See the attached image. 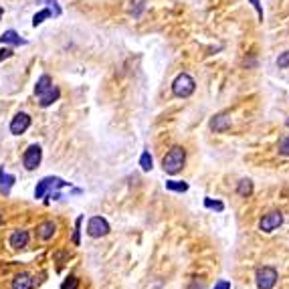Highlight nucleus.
I'll return each instance as SVG.
<instances>
[{
    "instance_id": "nucleus-1",
    "label": "nucleus",
    "mask_w": 289,
    "mask_h": 289,
    "mask_svg": "<svg viewBox=\"0 0 289 289\" xmlns=\"http://www.w3.org/2000/svg\"><path fill=\"white\" fill-rule=\"evenodd\" d=\"M184 164H186V150L180 148V146L170 148L168 154L162 158V168H164V172L170 174V176L178 174V172L184 168Z\"/></svg>"
},
{
    "instance_id": "nucleus-2",
    "label": "nucleus",
    "mask_w": 289,
    "mask_h": 289,
    "mask_svg": "<svg viewBox=\"0 0 289 289\" xmlns=\"http://www.w3.org/2000/svg\"><path fill=\"white\" fill-rule=\"evenodd\" d=\"M194 89H196V83L188 73H180L172 83V93L176 97H190Z\"/></svg>"
},
{
    "instance_id": "nucleus-3",
    "label": "nucleus",
    "mask_w": 289,
    "mask_h": 289,
    "mask_svg": "<svg viewBox=\"0 0 289 289\" xmlns=\"http://www.w3.org/2000/svg\"><path fill=\"white\" fill-rule=\"evenodd\" d=\"M277 279H279V275H277L275 267H261L255 275V283L259 289H273Z\"/></svg>"
},
{
    "instance_id": "nucleus-4",
    "label": "nucleus",
    "mask_w": 289,
    "mask_h": 289,
    "mask_svg": "<svg viewBox=\"0 0 289 289\" xmlns=\"http://www.w3.org/2000/svg\"><path fill=\"white\" fill-rule=\"evenodd\" d=\"M63 186H67L65 180H61V178H57V176H47V178H43V180L37 184V188H34V198H45L53 188H63Z\"/></svg>"
},
{
    "instance_id": "nucleus-5",
    "label": "nucleus",
    "mask_w": 289,
    "mask_h": 289,
    "mask_svg": "<svg viewBox=\"0 0 289 289\" xmlns=\"http://www.w3.org/2000/svg\"><path fill=\"white\" fill-rule=\"evenodd\" d=\"M281 225H283V212L281 210H271V212L263 214V219L259 221V231L261 233H273Z\"/></svg>"
},
{
    "instance_id": "nucleus-6",
    "label": "nucleus",
    "mask_w": 289,
    "mask_h": 289,
    "mask_svg": "<svg viewBox=\"0 0 289 289\" xmlns=\"http://www.w3.org/2000/svg\"><path fill=\"white\" fill-rule=\"evenodd\" d=\"M110 223L103 219V216H91L89 223H87V235L91 239H101L105 235H110Z\"/></svg>"
},
{
    "instance_id": "nucleus-7",
    "label": "nucleus",
    "mask_w": 289,
    "mask_h": 289,
    "mask_svg": "<svg viewBox=\"0 0 289 289\" xmlns=\"http://www.w3.org/2000/svg\"><path fill=\"white\" fill-rule=\"evenodd\" d=\"M41 160H43V150L39 144H30L22 154V164L26 170H37L41 166Z\"/></svg>"
},
{
    "instance_id": "nucleus-8",
    "label": "nucleus",
    "mask_w": 289,
    "mask_h": 289,
    "mask_svg": "<svg viewBox=\"0 0 289 289\" xmlns=\"http://www.w3.org/2000/svg\"><path fill=\"white\" fill-rule=\"evenodd\" d=\"M28 128H30V116L24 114V112L16 114V116L12 118V122H10V134H14V136L24 134Z\"/></svg>"
},
{
    "instance_id": "nucleus-9",
    "label": "nucleus",
    "mask_w": 289,
    "mask_h": 289,
    "mask_svg": "<svg viewBox=\"0 0 289 289\" xmlns=\"http://www.w3.org/2000/svg\"><path fill=\"white\" fill-rule=\"evenodd\" d=\"M10 247L14 249V251H20V249H24L26 245H28V231H24V229H16L12 235H10Z\"/></svg>"
},
{
    "instance_id": "nucleus-10",
    "label": "nucleus",
    "mask_w": 289,
    "mask_h": 289,
    "mask_svg": "<svg viewBox=\"0 0 289 289\" xmlns=\"http://www.w3.org/2000/svg\"><path fill=\"white\" fill-rule=\"evenodd\" d=\"M55 233H57V225L53 221H45V223H41L37 227V237L41 241H51L55 237Z\"/></svg>"
},
{
    "instance_id": "nucleus-11",
    "label": "nucleus",
    "mask_w": 289,
    "mask_h": 289,
    "mask_svg": "<svg viewBox=\"0 0 289 289\" xmlns=\"http://www.w3.org/2000/svg\"><path fill=\"white\" fill-rule=\"evenodd\" d=\"M32 285H34L32 275L22 271V273L14 275V279H12V283H10V289H32Z\"/></svg>"
},
{
    "instance_id": "nucleus-12",
    "label": "nucleus",
    "mask_w": 289,
    "mask_h": 289,
    "mask_svg": "<svg viewBox=\"0 0 289 289\" xmlns=\"http://www.w3.org/2000/svg\"><path fill=\"white\" fill-rule=\"evenodd\" d=\"M59 95H61L59 87H57V85H51L43 95H39V103H41V107H49V105H53V103L59 99Z\"/></svg>"
},
{
    "instance_id": "nucleus-13",
    "label": "nucleus",
    "mask_w": 289,
    "mask_h": 289,
    "mask_svg": "<svg viewBox=\"0 0 289 289\" xmlns=\"http://www.w3.org/2000/svg\"><path fill=\"white\" fill-rule=\"evenodd\" d=\"M210 128L214 130V132H227L229 128H231V118L227 116V114H219V116H214L212 120H210Z\"/></svg>"
},
{
    "instance_id": "nucleus-14",
    "label": "nucleus",
    "mask_w": 289,
    "mask_h": 289,
    "mask_svg": "<svg viewBox=\"0 0 289 289\" xmlns=\"http://www.w3.org/2000/svg\"><path fill=\"white\" fill-rule=\"evenodd\" d=\"M0 45H12V47H18V45H24V39H20V34L16 30H4L0 34Z\"/></svg>"
},
{
    "instance_id": "nucleus-15",
    "label": "nucleus",
    "mask_w": 289,
    "mask_h": 289,
    "mask_svg": "<svg viewBox=\"0 0 289 289\" xmlns=\"http://www.w3.org/2000/svg\"><path fill=\"white\" fill-rule=\"evenodd\" d=\"M51 85H53L51 75H41V77L37 79V85H34V95H37V97H39V95H43Z\"/></svg>"
},
{
    "instance_id": "nucleus-16",
    "label": "nucleus",
    "mask_w": 289,
    "mask_h": 289,
    "mask_svg": "<svg viewBox=\"0 0 289 289\" xmlns=\"http://www.w3.org/2000/svg\"><path fill=\"white\" fill-rule=\"evenodd\" d=\"M12 184H14V176L6 174L4 168H0V190H2V194H8L10 188H12Z\"/></svg>"
},
{
    "instance_id": "nucleus-17",
    "label": "nucleus",
    "mask_w": 289,
    "mask_h": 289,
    "mask_svg": "<svg viewBox=\"0 0 289 289\" xmlns=\"http://www.w3.org/2000/svg\"><path fill=\"white\" fill-rule=\"evenodd\" d=\"M237 192H239V196H251L253 194V182L249 180V178H243L239 184H237Z\"/></svg>"
},
{
    "instance_id": "nucleus-18",
    "label": "nucleus",
    "mask_w": 289,
    "mask_h": 289,
    "mask_svg": "<svg viewBox=\"0 0 289 289\" xmlns=\"http://www.w3.org/2000/svg\"><path fill=\"white\" fill-rule=\"evenodd\" d=\"M53 16V12H51V8H43L41 12H37L34 16H32V26H39V24H43L47 18H51Z\"/></svg>"
},
{
    "instance_id": "nucleus-19",
    "label": "nucleus",
    "mask_w": 289,
    "mask_h": 289,
    "mask_svg": "<svg viewBox=\"0 0 289 289\" xmlns=\"http://www.w3.org/2000/svg\"><path fill=\"white\" fill-rule=\"evenodd\" d=\"M166 188L172 190V192H186V190H188V184H186V182H180V180H170V182H166Z\"/></svg>"
},
{
    "instance_id": "nucleus-20",
    "label": "nucleus",
    "mask_w": 289,
    "mask_h": 289,
    "mask_svg": "<svg viewBox=\"0 0 289 289\" xmlns=\"http://www.w3.org/2000/svg\"><path fill=\"white\" fill-rule=\"evenodd\" d=\"M152 156H150V152L146 150V152H142V156H140V166H142V170L144 172H150L152 170Z\"/></svg>"
},
{
    "instance_id": "nucleus-21",
    "label": "nucleus",
    "mask_w": 289,
    "mask_h": 289,
    "mask_svg": "<svg viewBox=\"0 0 289 289\" xmlns=\"http://www.w3.org/2000/svg\"><path fill=\"white\" fill-rule=\"evenodd\" d=\"M204 206H206V208H214V210H219V212H223V210H225V204H223V202H219V200H210V198H204Z\"/></svg>"
},
{
    "instance_id": "nucleus-22",
    "label": "nucleus",
    "mask_w": 289,
    "mask_h": 289,
    "mask_svg": "<svg viewBox=\"0 0 289 289\" xmlns=\"http://www.w3.org/2000/svg\"><path fill=\"white\" fill-rule=\"evenodd\" d=\"M77 287H79V279H77L75 275L67 277V279L63 281V285H61V289H77Z\"/></svg>"
},
{
    "instance_id": "nucleus-23",
    "label": "nucleus",
    "mask_w": 289,
    "mask_h": 289,
    "mask_svg": "<svg viewBox=\"0 0 289 289\" xmlns=\"http://www.w3.org/2000/svg\"><path fill=\"white\" fill-rule=\"evenodd\" d=\"M277 67H279V69H287L289 67V51L281 53V55L277 57Z\"/></svg>"
},
{
    "instance_id": "nucleus-24",
    "label": "nucleus",
    "mask_w": 289,
    "mask_h": 289,
    "mask_svg": "<svg viewBox=\"0 0 289 289\" xmlns=\"http://www.w3.org/2000/svg\"><path fill=\"white\" fill-rule=\"evenodd\" d=\"M81 223H83V216H79L77 221H75V235H73V245H79L81 241H79V231H81Z\"/></svg>"
},
{
    "instance_id": "nucleus-25",
    "label": "nucleus",
    "mask_w": 289,
    "mask_h": 289,
    "mask_svg": "<svg viewBox=\"0 0 289 289\" xmlns=\"http://www.w3.org/2000/svg\"><path fill=\"white\" fill-rule=\"evenodd\" d=\"M277 150H279L281 156H289V136H285V138L279 142V148H277Z\"/></svg>"
},
{
    "instance_id": "nucleus-26",
    "label": "nucleus",
    "mask_w": 289,
    "mask_h": 289,
    "mask_svg": "<svg viewBox=\"0 0 289 289\" xmlns=\"http://www.w3.org/2000/svg\"><path fill=\"white\" fill-rule=\"evenodd\" d=\"M251 4H253V8L257 10V16H259V20H263V6H261V2L259 0H249Z\"/></svg>"
},
{
    "instance_id": "nucleus-27",
    "label": "nucleus",
    "mask_w": 289,
    "mask_h": 289,
    "mask_svg": "<svg viewBox=\"0 0 289 289\" xmlns=\"http://www.w3.org/2000/svg\"><path fill=\"white\" fill-rule=\"evenodd\" d=\"M144 4H146V0H136V10H134V16H140V14H142Z\"/></svg>"
},
{
    "instance_id": "nucleus-28",
    "label": "nucleus",
    "mask_w": 289,
    "mask_h": 289,
    "mask_svg": "<svg viewBox=\"0 0 289 289\" xmlns=\"http://www.w3.org/2000/svg\"><path fill=\"white\" fill-rule=\"evenodd\" d=\"M8 57H12V49H8V47H4V49L0 51V63H2L4 59H8Z\"/></svg>"
},
{
    "instance_id": "nucleus-29",
    "label": "nucleus",
    "mask_w": 289,
    "mask_h": 289,
    "mask_svg": "<svg viewBox=\"0 0 289 289\" xmlns=\"http://www.w3.org/2000/svg\"><path fill=\"white\" fill-rule=\"evenodd\" d=\"M49 4H51V12H53V16H59V14H61V8L57 6V0H49Z\"/></svg>"
},
{
    "instance_id": "nucleus-30",
    "label": "nucleus",
    "mask_w": 289,
    "mask_h": 289,
    "mask_svg": "<svg viewBox=\"0 0 289 289\" xmlns=\"http://www.w3.org/2000/svg\"><path fill=\"white\" fill-rule=\"evenodd\" d=\"M214 289H231V281H227V279H221V281L214 285Z\"/></svg>"
},
{
    "instance_id": "nucleus-31",
    "label": "nucleus",
    "mask_w": 289,
    "mask_h": 289,
    "mask_svg": "<svg viewBox=\"0 0 289 289\" xmlns=\"http://www.w3.org/2000/svg\"><path fill=\"white\" fill-rule=\"evenodd\" d=\"M0 225H4V216H2V212H0Z\"/></svg>"
},
{
    "instance_id": "nucleus-32",
    "label": "nucleus",
    "mask_w": 289,
    "mask_h": 289,
    "mask_svg": "<svg viewBox=\"0 0 289 289\" xmlns=\"http://www.w3.org/2000/svg\"><path fill=\"white\" fill-rule=\"evenodd\" d=\"M2 14H4V8H2V4H0V18H2Z\"/></svg>"
}]
</instances>
